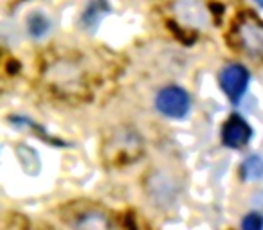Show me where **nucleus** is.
<instances>
[{
    "mask_svg": "<svg viewBox=\"0 0 263 230\" xmlns=\"http://www.w3.org/2000/svg\"><path fill=\"white\" fill-rule=\"evenodd\" d=\"M243 41L249 51L252 52H263V27L258 26H247L243 27Z\"/></svg>",
    "mask_w": 263,
    "mask_h": 230,
    "instance_id": "obj_5",
    "label": "nucleus"
},
{
    "mask_svg": "<svg viewBox=\"0 0 263 230\" xmlns=\"http://www.w3.org/2000/svg\"><path fill=\"white\" fill-rule=\"evenodd\" d=\"M27 29L33 34L34 38H42L47 34L49 31V20L45 18L42 13H33V15L27 18Z\"/></svg>",
    "mask_w": 263,
    "mask_h": 230,
    "instance_id": "obj_7",
    "label": "nucleus"
},
{
    "mask_svg": "<svg viewBox=\"0 0 263 230\" xmlns=\"http://www.w3.org/2000/svg\"><path fill=\"white\" fill-rule=\"evenodd\" d=\"M241 173H243V178L251 180V182L263 180V157H259V155H251V157L241 164Z\"/></svg>",
    "mask_w": 263,
    "mask_h": 230,
    "instance_id": "obj_4",
    "label": "nucleus"
},
{
    "mask_svg": "<svg viewBox=\"0 0 263 230\" xmlns=\"http://www.w3.org/2000/svg\"><path fill=\"white\" fill-rule=\"evenodd\" d=\"M254 2H256L258 6H261V8H263V0H254Z\"/></svg>",
    "mask_w": 263,
    "mask_h": 230,
    "instance_id": "obj_9",
    "label": "nucleus"
},
{
    "mask_svg": "<svg viewBox=\"0 0 263 230\" xmlns=\"http://www.w3.org/2000/svg\"><path fill=\"white\" fill-rule=\"evenodd\" d=\"M78 230H108V221L103 214L92 212L81 218V221L78 223Z\"/></svg>",
    "mask_w": 263,
    "mask_h": 230,
    "instance_id": "obj_6",
    "label": "nucleus"
},
{
    "mask_svg": "<svg viewBox=\"0 0 263 230\" xmlns=\"http://www.w3.org/2000/svg\"><path fill=\"white\" fill-rule=\"evenodd\" d=\"M241 230H263V216L258 212H251L241 221Z\"/></svg>",
    "mask_w": 263,
    "mask_h": 230,
    "instance_id": "obj_8",
    "label": "nucleus"
},
{
    "mask_svg": "<svg viewBox=\"0 0 263 230\" xmlns=\"http://www.w3.org/2000/svg\"><path fill=\"white\" fill-rule=\"evenodd\" d=\"M249 85V70L240 63L227 65L220 72V87L227 94V97L233 102H238L240 97L245 94Z\"/></svg>",
    "mask_w": 263,
    "mask_h": 230,
    "instance_id": "obj_2",
    "label": "nucleus"
},
{
    "mask_svg": "<svg viewBox=\"0 0 263 230\" xmlns=\"http://www.w3.org/2000/svg\"><path fill=\"white\" fill-rule=\"evenodd\" d=\"M190 94L180 87H166L155 97V106L159 112L172 119L184 117L190 110Z\"/></svg>",
    "mask_w": 263,
    "mask_h": 230,
    "instance_id": "obj_1",
    "label": "nucleus"
},
{
    "mask_svg": "<svg viewBox=\"0 0 263 230\" xmlns=\"http://www.w3.org/2000/svg\"><path fill=\"white\" fill-rule=\"evenodd\" d=\"M252 135V130L249 126V122L245 121L240 115H231L227 119V122L223 124L222 130V140L227 148H233V150H238V148L245 146L249 142Z\"/></svg>",
    "mask_w": 263,
    "mask_h": 230,
    "instance_id": "obj_3",
    "label": "nucleus"
}]
</instances>
